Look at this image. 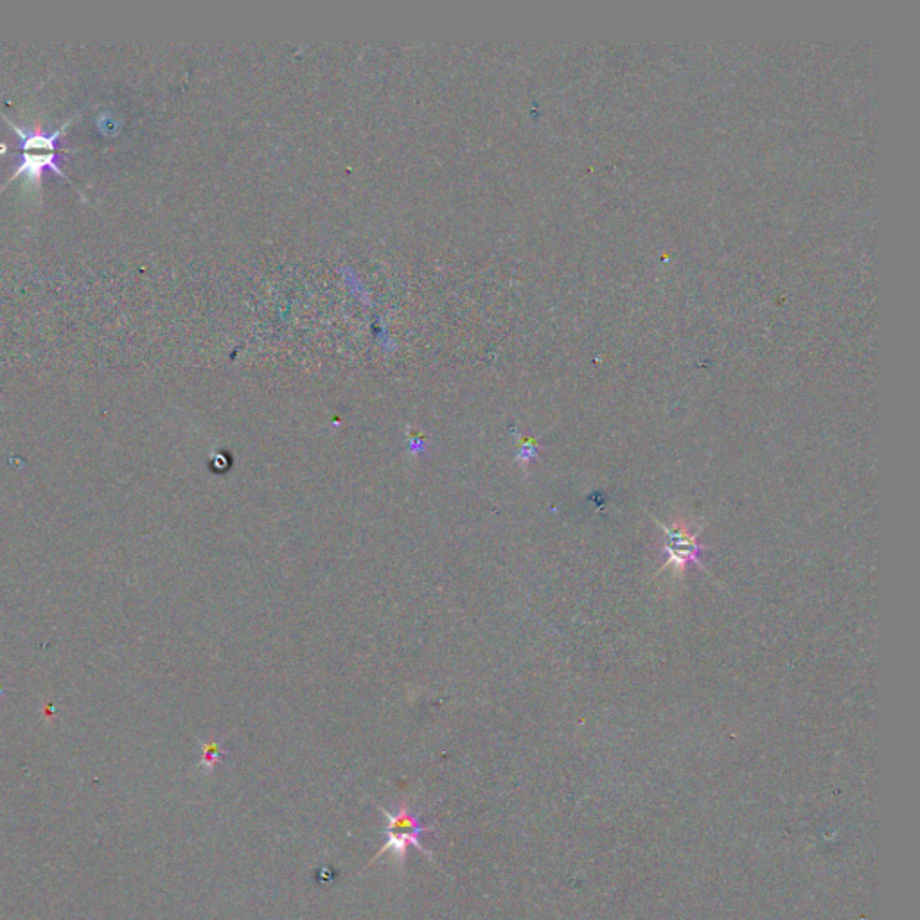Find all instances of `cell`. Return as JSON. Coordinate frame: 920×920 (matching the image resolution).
Listing matches in <instances>:
<instances>
[{
  "label": "cell",
  "instance_id": "3",
  "mask_svg": "<svg viewBox=\"0 0 920 920\" xmlns=\"http://www.w3.org/2000/svg\"><path fill=\"white\" fill-rule=\"evenodd\" d=\"M660 529L666 532L664 552L667 554V569L682 572L687 565H699L701 546L698 545L694 534H690L687 529H682L680 525H674L673 529L660 525Z\"/></svg>",
  "mask_w": 920,
  "mask_h": 920
},
{
  "label": "cell",
  "instance_id": "2",
  "mask_svg": "<svg viewBox=\"0 0 920 920\" xmlns=\"http://www.w3.org/2000/svg\"><path fill=\"white\" fill-rule=\"evenodd\" d=\"M380 811L387 816L389 842L380 849V852L375 856L373 861H376L378 858H382L385 854H391L399 863V867H403L405 859H407V851L410 845H414L424 856L432 858V852L428 849H424L419 840L424 833H432V829L430 827H424L419 821V818L408 811L407 805H401L398 812H391L385 807H380Z\"/></svg>",
  "mask_w": 920,
  "mask_h": 920
},
{
  "label": "cell",
  "instance_id": "1",
  "mask_svg": "<svg viewBox=\"0 0 920 920\" xmlns=\"http://www.w3.org/2000/svg\"><path fill=\"white\" fill-rule=\"evenodd\" d=\"M10 126L15 130V133L20 137V148H22V162L20 165L17 167V171L13 173V176L6 182H13L15 178L19 176H26L28 182H35L36 186H40V178H42V173L44 169H52L54 174L65 178L69 183H72V186L76 188V183L72 182V178H69L63 169L60 167L58 164V158H60V149H58V141L60 137L65 133L67 126L72 123V119L65 121L61 128H58L56 132L52 133H42V132H33V130H26L19 125H15L13 121H10L6 116H3ZM77 190V188H76Z\"/></svg>",
  "mask_w": 920,
  "mask_h": 920
},
{
  "label": "cell",
  "instance_id": "4",
  "mask_svg": "<svg viewBox=\"0 0 920 920\" xmlns=\"http://www.w3.org/2000/svg\"><path fill=\"white\" fill-rule=\"evenodd\" d=\"M218 755H220L218 746H207V750H206V757H204V766H206V768H209V770H213V766L216 764Z\"/></svg>",
  "mask_w": 920,
  "mask_h": 920
}]
</instances>
